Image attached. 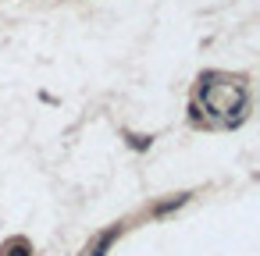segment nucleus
Instances as JSON below:
<instances>
[{
	"label": "nucleus",
	"instance_id": "nucleus-1",
	"mask_svg": "<svg viewBox=\"0 0 260 256\" xmlns=\"http://www.w3.org/2000/svg\"><path fill=\"white\" fill-rule=\"evenodd\" d=\"M196 96L203 100V107L214 114V125L235 128L242 125L246 111H249V82L242 75H228V71H203L196 82Z\"/></svg>",
	"mask_w": 260,
	"mask_h": 256
},
{
	"label": "nucleus",
	"instance_id": "nucleus-2",
	"mask_svg": "<svg viewBox=\"0 0 260 256\" xmlns=\"http://www.w3.org/2000/svg\"><path fill=\"white\" fill-rule=\"evenodd\" d=\"M118 238H121V221H118V224H111L107 231H100V235H96V242H93V249H89L86 256H107V252H111V245H114Z\"/></svg>",
	"mask_w": 260,
	"mask_h": 256
},
{
	"label": "nucleus",
	"instance_id": "nucleus-3",
	"mask_svg": "<svg viewBox=\"0 0 260 256\" xmlns=\"http://www.w3.org/2000/svg\"><path fill=\"white\" fill-rule=\"evenodd\" d=\"M0 256H36V249L25 235H11V238L0 242Z\"/></svg>",
	"mask_w": 260,
	"mask_h": 256
},
{
	"label": "nucleus",
	"instance_id": "nucleus-4",
	"mask_svg": "<svg viewBox=\"0 0 260 256\" xmlns=\"http://www.w3.org/2000/svg\"><path fill=\"white\" fill-rule=\"evenodd\" d=\"M189 196H192V192H178V196H171V199L157 203V206H153V217H164V213H171V210L185 206V203H189Z\"/></svg>",
	"mask_w": 260,
	"mask_h": 256
},
{
	"label": "nucleus",
	"instance_id": "nucleus-5",
	"mask_svg": "<svg viewBox=\"0 0 260 256\" xmlns=\"http://www.w3.org/2000/svg\"><path fill=\"white\" fill-rule=\"evenodd\" d=\"M125 142H128V150L146 153V150L153 146V135H136V132H125Z\"/></svg>",
	"mask_w": 260,
	"mask_h": 256
}]
</instances>
